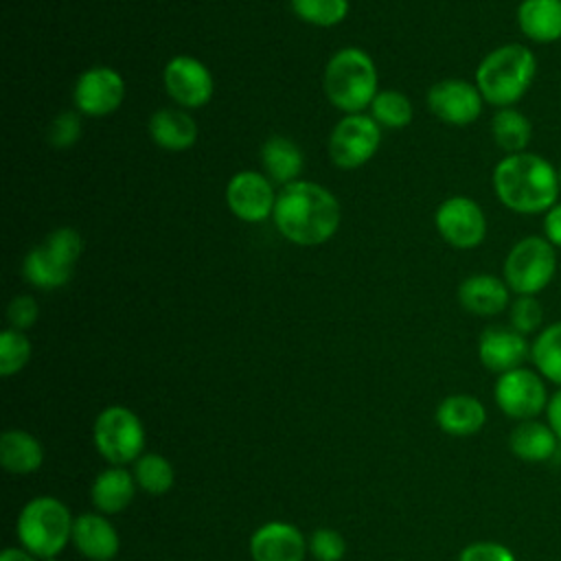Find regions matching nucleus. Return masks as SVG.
Instances as JSON below:
<instances>
[{
	"label": "nucleus",
	"mask_w": 561,
	"mask_h": 561,
	"mask_svg": "<svg viewBox=\"0 0 561 561\" xmlns=\"http://www.w3.org/2000/svg\"><path fill=\"white\" fill-rule=\"evenodd\" d=\"M272 217L287 241L318 245L335 234L340 226V204L320 184L289 182L276 195Z\"/></svg>",
	"instance_id": "1"
},
{
	"label": "nucleus",
	"mask_w": 561,
	"mask_h": 561,
	"mask_svg": "<svg viewBox=\"0 0 561 561\" xmlns=\"http://www.w3.org/2000/svg\"><path fill=\"white\" fill-rule=\"evenodd\" d=\"M493 191L513 213L537 215L557 204L561 193L559 171L530 151L504 156L493 169Z\"/></svg>",
	"instance_id": "2"
},
{
	"label": "nucleus",
	"mask_w": 561,
	"mask_h": 561,
	"mask_svg": "<svg viewBox=\"0 0 561 561\" xmlns=\"http://www.w3.org/2000/svg\"><path fill=\"white\" fill-rule=\"evenodd\" d=\"M535 75L537 59L528 46L502 44L478 64L476 85L486 103L513 107L530 90Z\"/></svg>",
	"instance_id": "3"
},
{
	"label": "nucleus",
	"mask_w": 561,
	"mask_h": 561,
	"mask_svg": "<svg viewBox=\"0 0 561 561\" xmlns=\"http://www.w3.org/2000/svg\"><path fill=\"white\" fill-rule=\"evenodd\" d=\"M324 90L329 101L342 112H362L377 96V70L373 59L359 48H342L324 68Z\"/></svg>",
	"instance_id": "4"
},
{
	"label": "nucleus",
	"mask_w": 561,
	"mask_h": 561,
	"mask_svg": "<svg viewBox=\"0 0 561 561\" xmlns=\"http://www.w3.org/2000/svg\"><path fill=\"white\" fill-rule=\"evenodd\" d=\"M70 511L55 497H35L24 504L18 517V539L37 559H53L72 539Z\"/></svg>",
	"instance_id": "5"
},
{
	"label": "nucleus",
	"mask_w": 561,
	"mask_h": 561,
	"mask_svg": "<svg viewBox=\"0 0 561 561\" xmlns=\"http://www.w3.org/2000/svg\"><path fill=\"white\" fill-rule=\"evenodd\" d=\"M557 272V252L546 237L519 239L504 259V283L517 296H537Z\"/></svg>",
	"instance_id": "6"
},
{
	"label": "nucleus",
	"mask_w": 561,
	"mask_h": 561,
	"mask_svg": "<svg viewBox=\"0 0 561 561\" xmlns=\"http://www.w3.org/2000/svg\"><path fill=\"white\" fill-rule=\"evenodd\" d=\"M81 237L72 228H59L50 232L39 245H35L26 254V280L42 289H55L66 285L72 276V267L81 254Z\"/></svg>",
	"instance_id": "7"
},
{
	"label": "nucleus",
	"mask_w": 561,
	"mask_h": 561,
	"mask_svg": "<svg viewBox=\"0 0 561 561\" xmlns=\"http://www.w3.org/2000/svg\"><path fill=\"white\" fill-rule=\"evenodd\" d=\"M94 445L105 460L121 467L140 458L145 447V427L131 410L110 405L94 421Z\"/></svg>",
	"instance_id": "8"
},
{
	"label": "nucleus",
	"mask_w": 561,
	"mask_h": 561,
	"mask_svg": "<svg viewBox=\"0 0 561 561\" xmlns=\"http://www.w3.org/2000/svg\"><path fill=\"white\" fill-rule=\"evenodd\" d=\"M493 399L508 419H537L546 412L550 399L548 381L535 368L519 366L515 370L497 375V381L493 386Z\"/></svg>",
	"instance_id": "9"
},
{
	"label": "nucleus",
	"mask_w": 561,
	"mask_h": 561,
	"mask_svg": "<svg viewBox=\"0 0 561 561\" xmlns=\"http://www.w3.org/2000/svg\"><path fill=\"white\" fill-rule=\"evenodd\" d=\"M379 140L381 134L373 118L348 114L329 136V156L340 169H357L375 156Z\"/></svg>",
	"instance_id": "10"
},
{
	"label": "nucleus",
	"mask_w": 561,
	"mask_h": 561,
	"mask_svg": "<svg viewBox=\"0 0 561 561\" xmlns=\"http://www.w3.org/2000/svg\"><path fill=\"white\" fill-rule=\"evenodd\" d=\"M436 228L440 237L460 250L476 248L484 241L486 234V217L482 208L465 195H456L445 199L436 210Z\"/></svg>",
	"instance_id": "11"
},
{
	"label": "nucleus",
	"mask_w": 561,
	"mask_h": 561,
	"mask_svg": "<svg viewBox=\"0 0 561 561\" xmlns=\"http://www.w3.org/2000/svg\"><path fill=\"white\" fill-rule=\"evenodd\" d=\"M482 101L478 85L462 79H443L427 92L432 114L449 125L473 123L482 112Z\"/></svg>",
	"instance_id": "12"
},
{
	"label": "nucleus",
	"mask_w": 561,
	"mask_h": 561,
	"mask_svg": "<svg viewBox=\"0 0 561 561\" xmlns=\"http://www.w3.org/2000/svg\"><path fill=\"white\" fill-rule=\"evenodd\" d=\"M125 96L123 77L105 66L85 70L75 85V105L88 116L112 114Z\"/></svg>",
	"instance_id": "13"
},
{
	"label": "nucleus",
	"mask_w": 561,
	"mask_h": 561,
	"mask_svg": "<svg viewBox=\"0 0 561 561\" xmlns=\"http://www.w3.org/2000/svg\"><path fill=\"white\" fill-rule=\"evenodd\" d=\"M478 357L486 370L502 375L530 359V342L511 324L486 327L478 340Z\"/></svg>",
	"instance_id": "14"
},
{
	"label": "nucleus",
	"mask_w": 561,
	"mask_h": 561,
	"mask_svg": "<svg viewBox=\"0 0 561 561\" xmlns=\"http://www.w3.org/2000/svg\"><path fill=\"white\" fill-rule=\"evenodd\" d=\"M167 92L184 107H202L213 96V75L195 57L178 55L164 68Z\"/></svg>",
	"instance_id": "15"
},
{
	"label": "nucleus",
	"mask_w": 561,
	"mask_h": 561,
	"mask_svg": "<svg viewBox=\"0 0 561 561\" xmlns=\"http://www.w3.org/2000/svg\"><path fill=\"white\" fill-rule=\"evenodd\" d=\"M226 199L230 210L250 224L267 219L274 213L276 195L272 184L256 171H241L237 173L226 188Z\"/></svg>",
	"instance_id": "16"
},
{
	"label": "nucleus",
	"mask_w": 561,
	"mask_h": 561,
	"mask_svg": "<svg viewBox=\"0 0 561 561\" xmlns=\"http://www.w3.org/2000/svg\"><path fill=\"white\" fill-rule=\"evenodd\" d=\"M307 550L302 533L287 522H267L250 539L254 561H302Z\"/></svg>",
	"instance_id": "17"
},
{
	"label": "nucleus",
	"mask_w": 561,
	"mask_h": 561,
	"mask_svg": "<svg viewBox=\"0 0 561 561\" xmlns=\"http://www.w3.org/2000/svg\"><path fill=\"white\" fill-rule=\"evenodd\" d=\"M72 543L83 557L92 561H110L121 548L116 528L96 513H83L75 519Z\"/></svg>",
	"instance_id": "18"
},
{
	"label": "nucleus",
	"mask_w": 561,
	"mask_h": 561,
	"mask_svg": "<svg viewBox=\"0 0 561 561\" xmlns=\"http://www.w3.org/2000/svg\"><path fill=\"white\" fill-rule=\"evenodd\" d=\"M561 440L548 425V421L539 419H528V421H517V425L508 434V449L515 458L524 462H548Z\"/></svg>",
	"instance_id": "19"
},
{
	"label": "nucleus",
	"mask_w": 561,
	"mask_h": 561,
	"mask_svg": "<svg viewBox=\"0 0 561 561\" xmlns=\"http://www.w3.org/2000/svg\"><path fill=\"white\" fill-rule=\"evenodd\" d=\"M508 285L493 274H473L465 278L458 287V300L462 309L476 316H497L502 313L508 300Z\"/></svg>",
	"instance_id": "20"
},
{
	"label": "nucleus",
	"mask_w": 561,
	"mask_h": 561,
	"mask_svg": "<svg viewBox=\"0 0 561 561\" xmlns=\"http://www.w3.org/2000/svg\"><path fill=\"white\" fill-rule=\"evenodd\" d=\"M436 423L449 436H473L486 423V410L482 401L471 394H451L438 403Z\"/></svg>",
	"instance_id": "21"
},
{
	"label": "nucleus",
	"mask_w": 561,
	"mask_h": 561,
	"mask_svg": "<svg viewBox=\"0 0 561 561\" xmlns=\"http://www.w3.org/2000/svg\"><path fill=\"white\" fill-rule=\"evenodd\" d=\"M519 31L535 44L561 39V0H522L517 7Z\"/></svg>",
	"instance_id": "22"
},
{
	"label": "nucleus",
	"mask_w": 561,
	"mask_h": 561,
	"mask_svg": "<svg viewBox=\"0 0 561 561\" xmlns=\"http://www.w3.org/2000/svg\"><path fill=\"white\" fill-rule=\"evenodd\" d=\"M149 136L167 151H184L195 142L197 125L186 112L164 107L149 118Z\"/></svg>",
	"instance_id": "23"
},
{
	"label": "nucleus",
	"mask_w": 561,
	"mask_h": 561,
	"mask_svg": "<svg viewBox=\"0 0 561 561\" xmlns=\"http://www.w3.org/2000/svg\"><path fill=\"white\" fill-rule=\"evenodd\" d=\"M136 480L131 473H127L123 467H112L101 471L92 482V504L105 513L114 515L129 506L136 493Z\"/></svg>",
	"instance_id": "24"
},
{
	"label": "nucleus",
	"mask_w": 561,
	"mask_h": 561,
	"mask_svg": "<svg viewBox=\"0 0 561 561\" xmlns=\"http://www.w3.org/2000/svg\"><path fill=\"white\" fill-rule=\"evenodd\" d=\"M44 449L39 440L24 430H9L0 438V462L7 471L26 476L39 469Z\"/></svg>",
	"instance_id": "25"
},
{
	"label": "nucleus",
	"mask_w": 561,
	"mask_h": 561,
	"mask_svg": "<svg viewBox=\"0 0 561 561\" xmlns=\"http://www.w3.org/2000/svg\"><path fill=\"white\" fill-rule=\"evenodd\" d=\"M491 136L506 153H522L533 140V123L515 107H500L491 118Z\"/></svg>",
	"instance_id": "26"
},
{
	"label": "nucleus",
	"mask_w": 561,
	"mask_h": 561,
	"mask_svg": "<svg viewBox=\"0 0 561 561\" xmlns=\"http://www.w3.org/2000/svg\"><path fill=\"white\" fill-rule=\"evenodd\" d=\"M535 370L552 386L561 388V320L543 327L530 342Z\"/></svg>",
	"instance_id": "27"
},
{
	"label": "nucleus",
	"mask_w": 561,
	"mask_h": 561,
	"mask_svg": "<svg viewBox=\"0 0 561 561\" xmlns=\"http://www.w3.org/2000/svg\"><path fill=\"white\" fill-rule=\"evenodd\" d=\"M261 160L274 182L289 184L302 169V153L289 138L272 136L261 147Z\"/></svg>",
	"instance_id": "28"
},
{
	"label": "nucleus",
	"mask_w": 561,
	"mask_h": 561,
	"mask_svg": "<svg viewBox=\"0 0 561 561\" xmlns=\"http://www.w3.org/2000/svg\"><path fill=\"white\" fill-rule=\"evenodd\" d=\"M134 480L145 493L164 495L175 482V471L164 456L142 454L134 465Z\"/></svg>",
	"instance_id": "29"
},
{
	"label": "nucleus",
	"mask_w": 561,
	"mask_h": 561,
	"mask_svg": "<svg viewBox=\"0 0 561 561\" xmlns=\"http://www.w3.org/2000/svg\"><path fill=\"white\" fill-rule=\"evenodd\" d=\"M373 118L386 127H405L412 121V103L397 90L377 92L370 103Z\"/></svg>",
	"instance_id": "30"
},
{
	"label": "nucleus",
	"mask_w": 561,
	"mask_h": 561,
	"mask_svg": "<svg viewBox=\"0 0 561 561\" xmlns=\"http://www.w3.org/2000/svg\"><path fill=\"white\" fill-rule=\"evenodd\" d=\"M294 13L316 26L340 24L348 13V0H291Z\"/></svg>",
	"instance_id": "31"
},
{
	"label": "nucleus",
	"mask_w": 561,
	"mask_h": 561,
	"mask_svg": "<svg viewBox=\"0 0 561 561\" xmlns=\"http://www.w3.org/2000/svg\"><path fill=\"white\" fill-rule=\"evenodd\" d=\"M31 357V342L18 329H7L0 333V375L9 377L20 373Z\"/></svg>",
	"instance_id": "32"
},
{
	"label": "nucleus",
	"mask_w": 561,
	"mask_h": 561,
	"mask_svg": "<svg viewBox=\"0 0 561 561\" xmlns=\"http://www.w3.org/2000/svg\"><path fill=\"white\" fill-rule=\"evenodd\" d=\"M508 322L522 335H530L535 331L539 333L543 324V309L537 296H517L508 305Z\"/></svg>",
	"instance_id": "33"
},
{
	"label": "nucleus",
	"mask_w": 561,
	"mask_h": 561,
	"mask_svg": "<svg viewBox=\"0 0 561 561\" xmlns=\"http://www.w3.org/2000/svg\"><path fill=\"white\" fill-rule=\"evenodd\" d=\"M307 548L318 561H340L346 554L344 537L331 528H318L311 535Z\"/></svg>",
	"instance_id": "34"
},
{
	"label": "nucleus",
	"mask_w": 561,
	"mask_h": 561,
	"mask_svg": "<svg viewBox=\"0 0 561 561\" xmlns=\"http://www.w3.org/2000/svg\"><path fill=\"white\" fill-rule=\"evenodd\" d=\"M458 561H517V557L500 541H473L460 550Z\"/></svg>",
	"instance_id": "35"
},
{
	"label": "nucleus",
	"mask_w": 561,
	"mask_h": 561,
	"mask_svg": "<svg viewBox=\"0 0 561 561\" xmlns=\"http://www.w3.org/2000/svg\"><path fill=\"white\" fill-rule=\"evenodd\" d=\"M79 134H81V121H79V116H77L75 112H61V114L53 121V125H50V129H48V142H50L53 147H57V149H66V147H70V145L77 142Z\"/></svg>",
	"instance_id": "36"
},
{
	"label": "nucleus",
	"mask_w": 561,
	"mask_h": 561,
	"mask_svg": "<svg viewBox=\"0 0 561 561\" xmlns=\"http://www.w3.org/2000/svg\"><path fill=\"white\" fill-rule=\"evenodd\" d=\"M7 316H9V322L13 329L24 331V329L33 327V322L37 320V302L31 296H18L9 302Z\"/></svg>",
	"instance_id": "37"
},
{
	"label": "nucleus",
	"mask_w": 561,
	"mask_h": 561,
	"mask_svg": "<svg viewBox=\"0 0 561 561\" xmlns=\"http://www.w3.org/2000/svg\"><path fill=\"white\" fill-rule=\"evenodd\" d=\"M543 237L554 248H561V202L543 213Z\"/></svg>",
	"instance_id": "38"
},
{
	"label": "nucleus",
	"mask_w": 561,
	"mask_h": 561,
	"mask_svg": "<svg viewBox=\"0 0 561 561\" xmlns=\"http://www.w3.org/2000/svg\"><path fill=\"white\" fill-rule=\"evenodd\" d=\"M543 416H546L548 425L552 427V432L557 434V438L561 440V388H554L550 392V399H548Z\"/></svg>",
	"instance_id": "39"
},
{
	"label": "nucleus",
	"mask_w": 561,
	"mask_h": 561,
	"mask_svg": "<svg viewBox=\"0 0 561 561\" xmlns=\"http://www.w3.org/2000/svg\"><path fill=\"white\" fill-rule=\"evenodd\" d=\"M0 561H37V557L31 554L26 548H7L0 554Z\"/></svg>",
	"instance_id": "40"
},
{
	"label": "nucleus",
	"mask_w": 561,
	"mask_h": 561,
	"mask_svg": "<svg viewBox=\"0 0 561 561\" xmlns=\"http://www.w3.org/2000/svg\"><path fill=\"white\" fill-rule=\"evenodd\" d=\"M557 171H559V186H561V167Z\"/></svg>",
	"instance_id": "41"
}]
</instances>
